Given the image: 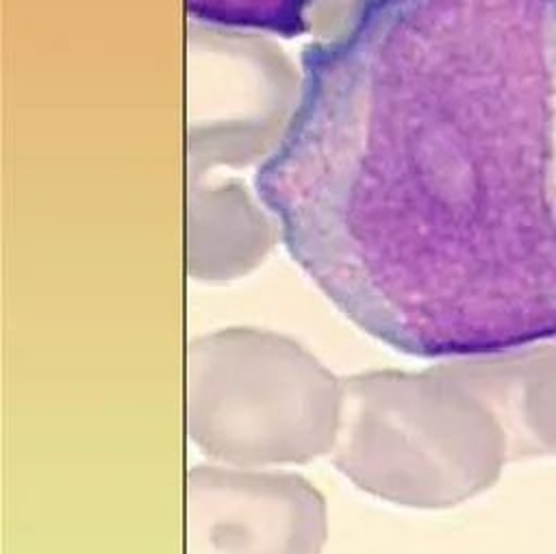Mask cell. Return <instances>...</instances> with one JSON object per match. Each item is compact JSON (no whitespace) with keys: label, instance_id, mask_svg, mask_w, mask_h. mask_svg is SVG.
Segmentation results:
<instances>
[{"label":"cell","instance_id":"3957f363","mask_svg":"<svg viewBox=\"0 0 556 554\" xmlns=\"http://www.w3.org/2000/svg\"><path fill=\"white\" fill-rule=\"evenodd\" d=\"M317 0H187V13L222 28L265 30L282 37L308 28V11Z\"/></svg>","mask_w":556,"mask_h":554},{"label":"cell","instance_id":"7a4b0ae2","mask_svg":"<svg viewBox=\"0 0 556 554\" xmlns=\"http://www.w3.org/2000/svg\"><path fill=\"white\" fill-rule=\"evenodd\" d=\"M321 537V500L295 476H189V554H317Z\"/></svg>","mask_w":556,"mask_h":554},{"label":"cell","instance_id":"6da1fadb","mask_svg":"<svg viewBox=\"0 0 556 554\" xmlns=\"http://www.w3.org/2000/svg\"><path fill=\"white\" fill-rule=\"evenodd\" d=\"M256 193L361 330L424 358L556 339V0H352Z\"/></svg>","mask_w":556,"mask_h":554}]
</instances>
